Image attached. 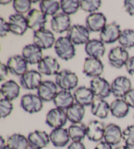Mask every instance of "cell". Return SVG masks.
<instances>
[{"label": "cell", "mask_w": 134, "mask_h": 149, "mask_svg": "<svg viewBox=\"0 0 134 149\" xmlns=\"http://www.w3.org/2000/svg\"><path fill=\"white\" fill-rule=\"evenodd\" d=\"M49 136L50 142L56 147H64L71 140L68 130L64 127L53 129L50 133Z\"/></svg>", "instance_id": "cell-26"}, {"label": "cell", "mask_w": 134, "mask_h": 149, "mask_svg": "<svg viewBox=\"0 0 134 149\" xmlns=\"http://www.w3.org/2000/svg\"><path fill=\"white\" fill-rule=\"evenodd\" d=\"M43 49L34 43L26 45L22 51V56L30 65H37L43 58Z\"/></svg>", "instance_id": "cell-23"}, {"label": "cell", "mask_w": 134, "mask_h": 149, "mask_svg": "<svg viewBox=\"0 0 134 149\" xmlns=\"http://www.w3.org/2000/svg\"><path fill=\"white\" fill-rule=\"evenodd\" d=\"M85 111L86 110L84 107L75 102L68 109L66 110L68 121L71 122V124L81 122L84 117Z\"/></svg>", "instance_id": "cell-31"}, {"label": "cell", "mask_w": 134, "mask_h": 149, "mask_svg": "<svg viewBox=\"0 0 134 149\" xmlns=\"http://www.w3.org/2000/svg\"><path fill=\"white\" fill-rule=\"evenodd\" d=\"M39 8L46 16L54 17L60 9V3L55 0H43L39 3Z\"/></svg>", "instance_id": "cell-34"}, {"label": "cell", "mask_w": 134, "mask_h": 149, "mask_svg": "<svg viewBox=\"0 0 134 149\" xmlns=\"http://www.w3.org/2000/svg\"><path fill=\"white\" fill-rule=\"evenodd\" d=\"M68 130L72 141H82L86 137V125L82 122L72 124Z\"/></svg>", "instance_id": "cell-33"}, {"label": "cell", "mask_w": 134, "mask_h": 149, "mask_svg": "<svg viewBox=\"0 0 134 149\" xmlns=\"http://www.w3.org/2000/svg\"><path fill=\"white\" fill-rule=\"evenodd\" d=\"M75 101L77 103L83 107L91 106L94 99H96L95 95L92 91L90 87L81 86L77 87L73 93Z\"/></svg>", "instance_id": "cell-22"}, {"label": "cell", "mask_w": 134, "mask_h": 149, "mask_svg": "<svg viewBox=\"0 0 134 149\" xmlns=\"http://www.w3.org/2000/svg\"><path fill=\"white\" fill-rule=\"evenodd\" d=\"M20 86L16 81L12 79L6 81L1 85V93L5 99L13 101L17 99L20 95Z\"/></svg>", "instance_id": "cell-28"}, {"label": "cell", "mask_w": 134, "mask_h": 149, "mask_svg": "<svg viewBox=\"0 0 134 149\" xmlns=\"http://www.w3.org/2000/svg\"><path fill=\"white\" fill-rule=\"evenodd\" d=\"M68 120L65 110L58 108L52 109L46 114V124L52 129L64 127Z\"/></svg>", "instance_id": "cell-8"}, {"label": "cell", "mask_w": 134, "mask_h": 149, "mask_svg": "<svg viewBox=\"0 0 134 149\" xmlns=\"http://www.w3.org/2000/svg\"><path fill=\"white\" fill-rule=\"evenodd\" d=\"M130 107L124 99H116L110 104V112L113 116L118 119L125 118L128 115Z\"/></svg>", "instance_id": "cell-30"}, {"label": "cell", "mask_w": 134, "mask_h": 149, "mask_svg": "<svg viewBox=\"0 0 134 149\" xmlns=\"http://www.w3.org/2000/svg\"><path fill=\"white\" fill-rule=\"evenodd\" d=\"M111 93L117 99H123L131 89V82L126 76H118L111 84Z\"/></svg>", "instance_id": "cell-13"}, {"label": "cell", "mask_w": 134, "mask_h": 149, "mask_svg": "<svg viewBox=\"0 0 134 149\" xmlns=\"http://www.w3.org/2000/svg\"><path fill=\"white\" fill-rule=\"evenodd\" d=\"M37 95L43 102H50L53 101L58 93V86L52 81H43L37 89Z\"/></svg>", "instance_id": "cell-18"}, {"label": "cell", "mask_w": 134, "mask_h": 149, "mask_svg": "<svg viewBox=\"0 0 134 149\" xmlns=\"http://www.w3.org/2000/svg\"><path fill=\"white\" fill-rule=\"evenodd\" d=\"M90 89L96 98L105 99L111 94V85L107 79L102 77H96L90 81Z\"/></svg>", "instance_id": "cell-10"}, {"label": "cell", "mask_w": 134, "mask_h": 149, "mask_svg": "<svg viewBox=\"0 0 134 149\" xmlns=\"http://www.w3.org/2000/svg\"><path fill=\"white\" fill-rule=\"evenodd\" d=\"M124 7L125 11L130 16L134 15V0H125L124 1Z\"/></svg>", "instance_id": "cell-42"}, {"label": "cell", "mask_w": 134, "mask_h": 149, "mask_svg": "<svg viewBox=\"0 0 134 149\" xmlns=\"http://www.w3.org/2000/svg\"><path fill=\"white\" fill-rule=\"evenodd\" d=\"M94 149H113V146L105 141H102L97 144Z\"/></svg>", "instance_id": "cell-47"}, {"label": "cell", "mask_w": 134, "mask_h": 149, "mask_svg": "<svg viewBox=\"0 0 134 149\" xmlns=\"http://www.w3.org/2000/svg\"><path fill=\"white\" fill-rule=\"evenodd\" d=\"M125 66L128 73L131 76H134V56L129 58Z\"/></svg>", "instance_id": "cell-45"}, {"label": "cell", "mask_w": 134, "mask_h": 149, "mask_svg": "<svg viewBox=\"0 0 134 149\" xmlns=\"http://www.w3.org/2000/svg\"><path fill=\"white\" fill-rule=\"evenodd\" d=\"M79 3L80 8L82 11L90 14L96 13L102 6V1L100 0H80Z\"/></svg>", "instance_id": "cell-37"}, {"label": "cell", "mask_w": 134, "mask_h": 149, "mask_svg": "<svg viewBox=\"0 0 134 149\" xmlns=\"http://www.w3.org/2000/svg\"><path fill=\"white\" fill-rule=\"evenodd\" d=\"M32 2L30 0H14L12 7L17 13L24 15L29 12L32 8Z\"/></svg>", "instance_id": "cell-38"}, {"label": "cell", "mask_w": 134, "mask_h": 149, "mask_svg": "<svg viewBox=\"0 0 134 149\" xmlns=\"http://www.w3.org/2000/svg\"><path fill=\"white\" fill-rule=\"evenodd\" d=\"M10 32L16 36H23L28 29L26 17L24 15L15 13L9 17Z\"/></svg>", "instance_id": "cell-16"}, {"label": "cell", "mask_w": 134, "mask_h": 149, "mask_svg": "<svg viewBox=\"0 0 134 149\" xmlns=\"http://www.w3.org/2000/svg\"><path fill=\"white\" fill-rule=\"evenodd\" d=\"M122 141L125 145L134 147V125H130L122 131Z\"/></svg>", "instance_id": "cell-39"}, {"label": "cell", "mask_w": 134, "mask_h": 149, "mask_svg": "<svg viewBox=\"0 0 134 149\" xmlns=\"http://www.w3.org/2000/svg\"><path fill=\"white\" fill-rule=\"evenodd\" d=\"M28 28L32 30L33 32L45 28L47 22V16L43 13L37 9H32L26 16Z\"/></svg>", "instance_id": "cell-7"}, {"label": "cell", "mask_w": 134, "mask_h": 149, "mask_svg": "<svg viewBox=\"0 0 134 149\" xmlns=\"http://www.w3.org/2000/svg\"><path fill=\"white\" fill-rule=\"evenodd\" d=\"M28 143L31 149H43L50 143L49 134L45 131L35 130L28 136Z\"/></svg>", "instance_id": "cell-14"}, {"label": "cell", "mask_w": 134, "mask_h": 149, "mask_svg": "<svg viewBox=\"0 0 134 149\" xmlns=\"http://www.w3.org/2000/svg\"><path fill=\"white\" fill-rule=\"evenodd\" d=\"M118 43L124 49L134 47V29H125L121 32Z\"/></svg>", "instance_id": "cell-35"}, {"label": "cell", "mask_w": 134, "mask_h": 149, "mask_svg": "<svg viewBox=\"0 0 134 149\" xmlns=\"http://www.w3.org/2000/svg\"><path fill=\"white\" fill-rule=\"evenodd\" d=\"M60 9L62 13L66 15H75L80 8V3L78 0H61Z\"/></svg>", "instance_id": "cell-36"}, {"label": "cell", "mask_w": 134, "mask_h": 149, "mask_svg": "<svg viewBox=\"0 0 134 149\" xmlns=\"http://www.w3.org/2000/svg\"><path fill=\"white\" fill-rule=\"evenodd\" d=\"M66 36L74 45H86L90 40V31L83 25L74 24L67 32Z\"/></svg>", "instance_id": "cell-3"}, {"label": "cell", "mask_w": 134, "mask_h": 149, "mask_svg": "<svg viewBox=\"0 0 134 149\" xmlns=\"http://www.w3.org/2000/svg\"><path fill=\"white\" fill-rule=\"evenodd\" d=\"M90 107L92 114L99 119H105L110 112V104L105 99L96 98Z\"/></svg>", "instance_id": "cell-29"}, {"label": "cell", "mask_w": 134, "mask_h": 149, "mask_svg": "<svg viewBox=\"0 0 134 149\" xmlns=\"http://www.w3.org/2000/svg\"><path fill=\"white\" fill-rule=\"evenodd\" d=\"M55 80L57 86L64 91L73 90L77 87L79 83V78L77 74L67 69L59 72L57 75H56Z\"/></svg>", "instance_id": "cell-2"}, {"label": "cell", "mask_w": 134, "mask_h": 149, "mask_svg": "<svg viewBox=\"0 0 134 149\" xmlns=\"http://www.w3.org/2000/svg\"><path fill=\"white\" fill-rule=\"evenodd\" d=\"M106 25L107 18L102 13L96 12L90 14L86 19V27L90 32H101Z\"/></svg>", "instance_id": "cell-20"}, {"label": "cell", "mask_w": 134, "mask_h": 149, "mask_svg": "<svg viewBox=\"0 0 134 149\" xmlns=\"http://www.w3.org/2000/svg\"><path fill=\"white\" fill-rule=\"evenodd\" d=\"M122 32L120 25L113 22L107 24L99 34V40L105 44H111L118 41Z\"/></svg>", "instance_id": "cell-12"}, {"label": "cell", "mask_w": 134, "mask_h": 149, "mask_svg": "<svg viewBox=\"0 0 134 149\" xmlns=\"http://www.w3.org/2000/svg\"><path fill=\"white\" fill-rule=\"evenodd\" d=\"M12 2V1H11V0H9V1H3V0H1L0 1V4L1 5H8L9 3H11Z\"/></svg>", "instance_id": "cell-50"}, {"label": "cell", "mask_w": 134, "mask_h": 149, "mask_svg": "<svg viewBox=\"0 0 134 149\" xmlns=\"http://www.w3.org/2000/svg\"><path fill=\"white\" fill-rule=\"evenodd\" d=\"M115 149H133V148L130 147L127 145H122V146H118L117 147H116Z\"/></svg>", "instance_id": "cell-49"}, {"label": "cell", "mask_w": 134, "mask_h": 149, "mask_svg": "<svg viewBox=\"0 0 134 149\" xmlns=\"http://www.w3.org/2000/svg\"><path fill=\"white\" fill-rule=\"evenodd\" d=\"M10 32L9 22H7L3 18H0V37H6Z\"/></svg>", "instance_id": "cell-41"}, {"label": "cell", "mask_w": 134, "mask_h": 149, "mask_svg": "<svg viewBox=\"0 0 134 149\" xmlns=\"http://www.w3.org/2000/svg\"><path fill=\"white\" fill-rule=\"evenodd\" d=\"M8 149H28V137L20 133H14L8 137L7 139Z\"/></svg>", "instance_id": "cell-32"}, {"label": "cell", "mask_w": 134, "mask_h": 149, "mask_svg": "<svg viewBox=\"0 0 134 149\" xmlns=\"http://www.w3.org/2000/svg\"><path fill=\"white\" fill-rule=\"evenodd\" d=\"M42 82V75L39 71L28 70L20 78V84L22 88L27 90L37 89Z\"/></svg>", "instance_id": "cell-11"}, {"label": "cell", "mask_w": 134, "mask_h": 149, "mask_svg": "<svg viewBox=\"0 0 134 149\" xmlns=\"http://www.w3.org/2000/svg\"><path fill=\"white\" fill-rule=\"evenodd\" d=\"M30 149H31V148H30Z\"/></svg>", "instance_id": "cell-51"}, {"label": "cell", "mask_w": 134, "mask_h": 149, "mask_svg": "<svg viewBox=\"0 0 134 149\" xmlns=\"http://www.w3.org/2000/svg\"><path fill=\"white\" fill-rule=\"evenodd\" d=\"M67 149H86V147L82 141H72Z\"/></svg>", "instance_id": "cell-46"}, {"label": "cell", "mask_w": 134, "mask_h": 149, "mask_svg": "<svg viewBox=\"0 0 134 149\" xmlns=\"http://www.w3.org/2000/svg\"><path fill=\"white\" fill-rule=\"evenodd\" d=\"M52 101L56 108L66 111L75 103V99L73 94L69 91L61 90L58 92Z\"/></svg>", "instance_id": "cell-27"}, {"label": "cell", "mask_w": 134, "mask_h": 149, "mask_svg": "<svg viewBox=\"0 0 134 149\" xmlns=\"http://www.w3.org/2000/svg\"><path fill=\"white\" fill-rule=\"evenodd\" d=\"M104 65L101 59L86 57L84 60L82 72L89 78H96L101 76L104 73Z\"/></svg>", "instance_id": "cell-9"}, {"label": "cell", "mask_w": 134, "mask_h": 149, "mask_svg": "<svg viewBox=\"0 0 134 149\" xmlns=\"http://www.w3.org/2000/svg\"><path fill=\"white\" fill-rule=\"evenodd\" d=\"M0 149H8L7 146V141L2 136L0 137Z\"/></svg>", "instance_id": "cell-48"}, {"label": "cell", "mask_w": 134, "mask_h": 149, "mask_svg": "<svg viewBox=\"0 0 134 149\" xmlns=\"http://www.w3.org/2000/svg\"><path fill=\"white\" fill-rule=\"evenodd\" d=\"M54 47L56 55L62 60L69 61L75 56V45L67 36L58 38L56 40Z\"/></svg>", "instance_id": "cell-1"}, {"label": "cell", "mask_w": 134, "mask_h": 149, "mask_svg": "<svg viewBox=\"0 0 134 149\" xmlns=\"http://www.w3.org/2000/svg\"><path fill=\"white\" fill-rule=\"evenodd\" d=\"M13 110V104L12 101L5 98L0 100V117L6 118L11 114Z\"/></svg>", "instance_id": "cell-40"}, {"label": "cell", "mask_w": 134, "mask_h": 149, "mask_svg": "<svg viewBox=\"0 0 134 149\" xmlns=\"http://www.w3.org/2000/svg\"><path fill=\"white\" fill-rule=\"evenodd\" d=\"M28 63L22 55H17L10 57L7 62L9 72L17 76L21 77L28 71Z\"/></svg>", "instance_id": "cell-19"}, {"label": "cell", "mask_w": 134, "mask_h": 149, "mask_svg": "<svg viewBox=\"0 0 134 149\" xmlns=\"http://www.w3.org/2000/svg\"><path fill=\"white\" fill-rule=\"evenodd\" d=\"M38 71L46 76L57 75L60 71V66L55 58L46 56L37 64Z\"/></svg>", "instance_id": "cell-15"}, {"label": "cell", "mask_w": 134, "mask_h": 149, "mask_svg": "<svg viewBox=\"0 0 134 149\" xmlns=\"http://www.w3.org/2000/svg\"><path fill=\"white\" fill-rule=\"evenodd\" d=\"M105 126L99 120H92L86 125V137L92 142L99 143L104 139Z\"/></svg>", "instance_id": "cell-17"}, {"label": "cell", "mask_w": 134, "mask_h": 149, "mask_svg": "<svg viewBox=\"0 0 134 149\" xmlns=\"http://www.w3.org/2000/svg\"><path fill=\"white\" fill-rule=\"evenodd\" d=\"M84 50L88 57L100 59L105 55L106 48L105 43L101 40L93 39L90 40L89 42L86 43Z\"/></svg>", "instance_id": "cell-25"}, {"label": "cell", "mask_w": 134, "mask_h": 149, "mask_svg": "<svg viewBox=\"0 0 134 149\" xmlns=\"http://www.w3.org/2000/svg\"><path fill=\"white\" fill-rule=\"evenodd\" d=\"M130 56L127 50L121 46L112 48L108 55L109 64L113 67L117 69L122 68L125 66Z\"/></svg>", "instance_id": "cell-6"}, {"label": "cell", "mask_w": 134, "mask_h": 149, "mask_svg": "<svg viewBox=\"0 0 134 149\" xmlns=\"http://www.w3.org/2000/svg\"><path fill=\"white\" fill-rule=\"evenodd\" d=\"M9 70L6 64L1 63V69H0V81H3L8 78Z\"/></svg>", "instance_id": "cell-44"}, {"label": "cell", "mask_w": 134, "mask_h": 149, "mask_svg": "<svg viewBox=\"0 0 134 149\" xmlns=\"http://www.w3.org/2000/svg\"><path fill=\"white\" fill-rule=\"evenodd\" d=\"M104 139L112 146L120 144L122 141V131L120 127L115 124H109L105 126Z\"/></svg>", "instance_id": "cell-24"}, {"label": "cell", "mask_w": 134, "mask_h": 149, "mask_svg": "<svg viewBox=\"0 0 134 149\" xmlns=\"http://www.w3.org/2000/svg\"><path fill=\"white\" fill-rule=\"evenodd\" d=\"M123 99L130 108L134 109V89H131Z\"/></svg>", "instance_id": "cell-43"}, {"label": "cell", "mask_w": 134, "mask_h": 149, "mask_svg": "<svg viewBox=\"0 0 134 149\" xmlns=\"http://www.w3.org/2000/svg\"><path fill=\"white\" fill-rule=\"evenodd\" d=\"M20 107L29 114H34L43 109V101L37 95L25 94L20 99Z\"/></svg>", "instance_id": "cell-4"}, {"label": "cell", "mask_w": 134, "mask_h": 149, "mask_svg": "<svg viewBox=\"0 0 134 149\" xmlns=\"http://www.w3.org/2000/svg\"><path fill=\"white\" fill-rule=\"evenodd\" d=\"M33 43L41 49H48L55 45V35L50 30L43 28L33 32Z\"/></svg>", "instance_id": "cell-5"}, {"label": "cell", "mask_w": 134, "mask_h": 149, "mask_svg": "<svg viewBox=\"0 0 134 149\" xmlns=\"http://www.w3.org/2000/svg\"><path fill=\"white\" fill-rule=\"evenodd\" d=\"M50 26L53 31L58 34L68 32L71 26L70 17L62 12L59 13L52 17L50 20Z\"/></svg>", "instance_id": "cell-21"}]
</instances>
